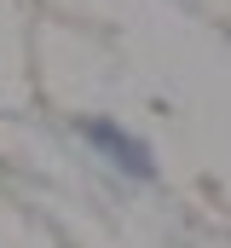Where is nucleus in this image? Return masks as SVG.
<instances>
[{"instance_id":"f257e3e1","label":"nucleus","mask_w":231,"mask_h":248,"mask_svg":"<svg viewBox=\"0 0 231 248\" xmlns=\"http://www.w3.org/2000/svg\"><path fill=\"white\" fill-rule=\"evenodd\" d=\"M81 139L99 150V156H110L121 173H133V179H156V156H150V144L145 139H133L127 127H116V122H104V116H81Z\"/></svg>"}]
</instances>
